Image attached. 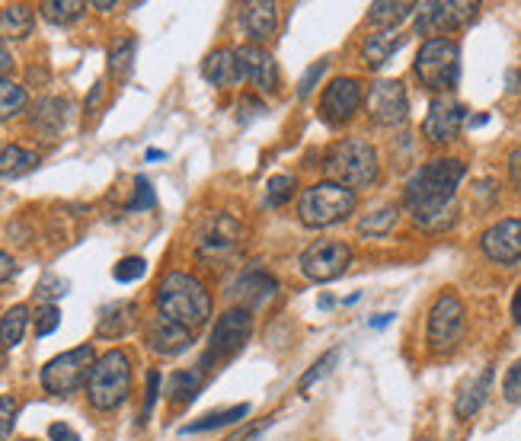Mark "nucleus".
I'll list each match as a JSON object with an SVG mask.
<instances>
[{"label":"nucleus","mask_w":521,"mask_h":441,"mask_svg":"<svg viewBox=\"0 0 521 441\" xmlns=\"http://www.w3.org/2000/svg\"><path fill=\"white\" fill-rule=\"evenodd\" d=\"M138 323V304L135 301H116L103 307L100 323H96V336L100 339H119L125 333H132Z\"/></svg>","instance_id":"21"},{"label":"nucleus","mask_w":521,"mask_h":441,"mask_svg":"<svg viewBox=\"0 0 521 441\" xmlns=\"http://www.w3.org/2000/svg\"><path fill=\"white\" fill-rule=\"evenodd\" d=\"M93 362H96V352H93L90 342L87 346L71 349V352H61L42 368V387L55 397H68L80 384H87Z\"/></svg>","instance_id":"7"},{"label":"nucleus","mask_w":521,"mask_h":441,"mask_svg":"<svg viewBox=\"0 0 521 441\" xmlns=\"http://www.w3.org/2000/svg\"><path fill=\"white\" fill-rule=\"evenodd\" d=\"M68 112H71V103L61 100V96H48V100H42L36 106V112H32V122H36V128H42L45 135H58L64 125H68Z\"/></svg>","instance_id":"26"},{"label":"nucleus","mask_w":521,"mask_h":441,"mask_svg":"<svg viewBox=\"0 0 521 441\" xmlns=\"http://www.w3.org/2000/svg\"><path fill=\"white\" fill-rule=\"evenodd\" d=\"M231 291H234V298L243 301V310H250V307H259V304H266L269 298H275L279 282H275L272 275L263 272V269H250V272L240 275Z\"/></svg>","instance_id":"19"},{"label":"nucleus","mask_w":521,"mask_h":441,"mask_svg":"<svg viewBox=\"0 0 521 441\" xmlns=\"http://www.w3.org/2000/svg\"><path fill=\"white\" fill-rule=\"evenodd\" d=\"M243 227L237 218L231 215H211L202 227H199V237H195V247L205 259H224L237 250Z\"/></svg>","instance_id":"14"},{"label":"nucleus","mask_w":521,"mask_h":441,"mask_svg":"<svg viewBox=\"0 0 521 441\" xmlns=\"http://www.w3.org/2000/svg\"><path fill=\"white\" fill-rule=\"evenodd\" d=\"M68 279H61V275H55V272H45L42 279H39V285H36V298L42 301V304H55L58 298H64V294H68Z\"/></svg>","instance_id":"37"},{"label":"nucleus","mask_w":521,"mask_h":441,"mask_svg":"<svg viewBox=\"0 0 521 441\" xmlns=\"http://www.w3.org/2000/svg\"><path fill=\"white\" fill-rule=\"evenodd\" d=\"M154 186L148 183L144 176L135 179V199L128 202V211H144V208H154Z\"/></svg>","instance_id":"40"},{"label":"nucleus","mask_w":521,"mask_h":441,"mask_svg":"<svg viewBox=\"0 0 521 441\" xmlns=\"http://www.w3.org/2000/svg\"><path fill=\"white\" fill-rule=\"evenodd\" d=\"M26 326H29V307L26 304H16L10 307L4 317H0V346L4 349H16L26 336Z\"/></svg>","instance_id":"28"},{"label":"nucleus","mask_w":521,"mask_h":441,"mask_svg":"<svg viewBox=\"0 0 521 441\" xmlns=\"http://www.w3.org/2000/svg\"><path fill=\"white\" fill-rule=\"evenodd\" d=\"M323 74H327V61H317L314 68L304 74L301 84H298V96H307V93H311V90L317 87V80H320Z\"/></svg>","instance_id":"44"},{"label":"nucleus","mask_w":521,"mask_h":441,"mask_svg":"<svg viewBox=\"0 0 521 441\" xmlns=\"http://www.w3.org/2000/svg\"><path fill=\"white\" fill-rule=\"evenodd\" d=\"M394 224H397V208L387 205V208L371 211V215H365L362 221H358V234H365V237H384Z\"/></svg>","instance_id":"35"},{"label":"nucleus","mask_w":521,"mask_h":441,"mask_svg":"<svg viewBox=\"0 0 521 441\" xmlns=\"http://www.w3.org/2000/svg\"><path fill=\"white\" fill-rule=\"evenodd\" d=\"M247 416H250V403H237V406H227V410L205 413L202 419L189 422V426H183V435H195V432H211V429H221V426H234V422L247 419Z\"/></svg>","instance_id":"27"},{"label":"nucleus","mask_w":521,"mask_h":441,"mask_svg":"<svg viewBox=\"0 0 521 441\" xmlns=\"http://www.w3.org/2000/svg\"><path fill=\"white\" fill-rule=\"evenodd\" d=\"M144 272H148V263H144L141 256H125L116 263V269H112V279L128 285V282H138Z\"/></svg>","instance_id":"38"},{"label":"nucleus","mask_w":521,"mask_h":441,"mask_svg":"<svg viewBox=\"0 0 521 441\" xmlns=\"http://www.w3.org/2000/svg\"><path fill=\"white\" fill-rule=\"evenodd\" d=\"M154 301H157V314L160 317H167V320H173L179 326H186L189 333L199 330V326H205L208 317H211V294H208V288L199 279L186 275V272L164 275L160 285H157Z\"/></svg>","instance_id":"2"},{"label":"nucleus","mask_w":521,"mask_h":441,"mask_svg":"<svg viewBox=\"0 0 521 441\" xmlns=\"http://www.w3.org/2000/svg\"><path fill=\"white\" fill-rule=\"evenodd\" d=\"M10 68H13V55H10V48H7L4 36H0V80H7Z\"/></svg>","instance_id":"49"},{"label":"nucleus","mask_w":521,"mask_h":441,"mask_svg":"<svg viewBox=\"0 0 521 441\" xmlns=\"http://www.w3.org/2000/svg\"><path fill=\"white\" fill-rule=\"evenodd\" d=\"M480 4L470 0H438V4H419L416 7V32L419 36H435L438 32H454L467 26L477 16Z\"/></svg>","instance_id":"9"},{"label":"nucleus","mask_w":521,"mask_h":441,"mask_svg":"<svg viewBox=\"0 0 521 441\" xmlns=\"http://www.w3.org/2000/svg\"><path fill=\"white\" fill-rule=\"evenodd\" d=\"M160 394V371H148V397H144V416H151Z\"/></svg>","instance_id":"46"},{"label":"nucleus","mask_w":521,"mask_h":441,"mask_svg":"<svg viewBox=\"0 0 521 441\" xmlns=\"http://www.w3.org/2000/svg\"><path fill=\"white\" fill-rule=\"evenodd\" d=\"M32 26H36V13L26 4H7L0 10V29L7 32L10 39H26Z\"/></svg>","instance_id":"29"},{"label":"nucleus","mask_w":521,"mask_h":441,"mask_svg":"<svg viewBox=\"0 0 521 441\" xmlns=\"http://www.w3.org/2000/svg\"><path fill=\"white\" fill-rule=\"evenodd\" d=\"M16 441H36V438H16Z\"/></svg>","instance_id":"57"},{"label":"nucleus","mask_w":521,"mask_h":441,"mask_svg":"<svg viewBox=\"0 0 521 441\" xmlns=\"http://www.w3.org/2000/svg\"><path fill=\"white\" fill-rule=\"evenodd\" d=\"M234 52L240 61V74L253 80L263 93H275V87H279V68H275L272 52H266L263 45H240Z\"/></svg>","instance_id":"17"},{"label":"nucleus","mask_w":521,"mask_h":441,"mask_svg":"<svg viewBox=\"0 0 521 441\" xmlns=\"http://www.w3.org/2000/svg\"><path fill=\"white\" fill-rule=\"evenodd\" d=\"M419 441H435V438H419Z\"/></svg>","instance_id":"58"},{"label":"nucleus","mask_w":521,"mask_h":441,"mask_svg":"<svg viewBox=\"0 0 521 441\" xmlns=\"http://www.w3.org/2000/svg\"><path fill=\"white\" fill-rule=\"evenodd\" d=\"M160 157H164V151H157V147H151V151H148V160H160Z\"/></svg>","instance_id":"55"},{"label":"nucleus","mask_w":521,"mask_h":441,"mask_svg":"<svg viewBox=\"0 0 521 441\" xmlns=\"http://www.w3.org/2000/svg\"><path fill=\"white\" fill-rule=\"evenodd\" d=\"M390 320H394V317H390V314H381L378 320H371V326H378V330H381V326H387Z\"/></svg>","instance_id":"53"},{"label":"nucleus","mask_w":521,"mask_h":441,"mask_svg":"<svg viewBox=\"0 0 521 441\" xmlns=\"http://www.w3.org/2000/svg\"><path fill=\"white\" fill-rule=\"evenodd\" d=\"M48 438L52 441H80V435L71 426H64V422H52V426H48Z\"/></svg>","instance_id":"47"},{"label":"nucleus","mask_w":521,"mask_h":441,"mask_svg":"<svg viewBox=\"0 0 521 441\" xmlns=\"http://www.w3.org/2000/svg\"><path fill=\"white\" fill-rule=\"evenodd\" d=\"M502 394H506L509 403H521V358L509 368L506 381H502Z\"/></svg>","instance_id":"41"},{"label":"nucleus","mask_w":521,"mask_h":441,"mask_svg":"<svg viewBox=\"0 0 521 441\" xmlns=\"http://www.w3.org/2000/svg\"><path fill=\"white\" fill-rule=\"evenodd\" d=\"M410 13H416L413 4H403V0H384V4H371L368 20L378 29H397Z\"/></svg>","instance_id":"30"},{"label":"nucleus","mask_w":521,"mask_h":441,"mask_svg":"<svg viewBox=\"0 0 521 441\" xmlns=\"http://www.w3.org/2000/svg\"><path fill=\"white\" fill-rule=\"evenodd\" d=\"M509 176H512V186L521 192V147L512 154V160H509Z\"/></svg>","instance_id":"50"},{"label":"nucleus","mask_w":521,"mask_h":441,"mask_svg":"<svg viewBox=\"0 0 521 441\" xmlns=\"http://www.w3.org/2000/svg\"><path fill=\"white\" fill-rule=\"evenodd\" d=\"M4 365H7V358H4V346H0V371H4Z\"/></svg>","instance_id":"56"},{"label":"nucleus","mask_w":521,"mask_h":441,"mask_svg":"<svg viewBox=\"0 0 521 441\" xmlns=\"http://www.w3.org/2000/svg\"><path fill=\"white\" fill-rule=\"evenodd\" d=\"M355 208V192L339 186V183H317L311 189H304L298 202V218L307 227H333L339 221H346Z\"/></svg>","instance_id":"6"},{"label":"nucleus","mask_w":521,"mask_h":441,"mask_svg":"<svg viewBox=\"0 0 521 441\" xmlns=\"http://www.w3.org/2000/svg\"><path fill=\"white\" fill-rule=\"evenodd\" d=\"M461 333H464V304L454 291H445L429 310V326H426L429 346L438 352L451 349L461 339Z\"/></svg>","instance_id":"11"},{"label":"nucleus","mask_w":521,"mask_h":441,"mask_svg":"<svg viewBox=\"0 0 521 441\" xmlns=\"http://www.w3.org/2000/svg\"><path fill=\"white\" fill-rule=\"evenodd\" d=\"M464 173L467 167L461 160L442 157L419 167L410 176L403 202L419 227H426V231H445V227L454 224V195H458Z\"/></svg>","instance_id":"1"},{"label":"nucleus","mask_w":521,"mask_h":441,"mask_svg":"<svg viewBox=\"0 0 521 441\" xmlns=\"http://www.w3.org/2000/svg\"><path fill=\"white\" fill-rule=\"evenodd\" d=\"M205 384V368H179L170 374V381H167V397L176 403V406H186L189 400L199 397V390Z\"/></svg>","instance_id":"25"},{"label":"nucleus","mask_w":521,"mask_h":441,"mask_svg":"<svg viewBox=\"0 0 521 441\" xmlns=\"http://www.w3.org/2000/svg\"><path fill=\"white\" fill-rule=\"evenodd\" d=\"M93 10H103V13H109V10H116V4H103V0H96V4H90Z\"/></svg>","instance_id":"52"},{"label":"nucleus","mask_w":521,"mask_h":441,"mask_svg":"<svg viewBox=\"0 0 521 441\" xmlns=\"http://www.w3.org/2000/svg\"><path fill=\"white\" fill-rule=\"evenodd\" d=\"M16 422V400L13 397H0V441H7Z\"/></svg>","instance_id":"42"},{"label":"nucleus","mask_w":521,"mask_h":441,"mask_svg":"<svg viewBox=\"0 0 521 441\" xmlns=\"http://www.w3.org/2000/svg\"><path fill=\"white\" fill-rule=\"evenodd\" d=\"M333 362H336V352H327V355H323V358H317V362H314V368L307 371L304 378H301V390H307V387H311V384H314L317 378H323V374H327V371L333 368Z\"/></svg>","instance_id":"43"},{"label":"nucleus","mask_w":521,"mask_h":441,"mask_svg":"<svg viewBox=\"0 0 521 441\" xmlns=\"http://www.w3.org/2000/svg\"><path fill=\"white\" fill-rule=\"evenodd\" d=\"M490 122V116H477V119H470V128H477V125H486Z\"/></svg>","instance_id":"54"},{"label":"nucleus","mask_w":521,"mask_h":441,"mask_svg":"<svg viewBox=\"0 0 521 441\" xmlns=\"http://www.w3.org/2000/svg\"><path fill=\"white\" fill-rule=\"evenodd\" d=\"M45 20H52L58 26H68L74 20H80L87 10V4H80V0H45V4L39 7Z\"/></svg>","instance_id":"32"},{"label":"nucleus","mask_w":521,"mask_h":441,"mask_svg":"<svg viewBox=\"0 0 521 441\" xmlns=\"http://www.w3.org/2000/svg\"><path fill=\"white\" fill-rule=\"evenodd\" d=\"M362 100V84L355 77H336L320 96V119L330 128L346 125L358 112V106H362Z\"/></svg>","instance_id":"13"},{"label":"nucleus","mask_w":521,"mask_h":441,"mask_svg":"<svg viewBox=\"0 0 521 441\" xmlns=\"http://www.w3.org/2000/svg\"><path fill=\"white\" fill-rule=\"evenodd\" d=\"M327 176L330 183L346 189H368L378 179V151L365 138H343L327 154Z\"/></svg>","instance_id":"5"},{"label":"nucleus","mask_w":521,"mask_h":441,"mask_svg":"<svg viewBox=\"0 0 521 441\" xmlns=\"http://www.w3.org/2000/svg\"><path fill=\"white\" fill-rule=\"evenodd\" d=\"M490 384H493V368H483L474 378H467L458 387V400H454V413L458 419H470L480 406L486 403V394H490Z\"/></svg>","instance_id":"23"},{"label":"nucleus","mask_w":521,"mask_h":441,"mask_svg":"<svg viewBox=\"0 0 521 441\" xmlns=\"http://www.w3.org/2000/svg\"><path fill=\"white\" fill-rule=\"evenodd\" d=\"M352 266V250L343 240H317L301 256V272L311 282H333Z\"/></svg>","instance_id":"10"},{"label":"nucleus","mask_w":521,"mask_h":441,"mask_svg":"<svg viewBox=\"0 0 521 441\" xmlns=\"http://www.w3.org/2000/svg\"><path fill=\"white\" fill-rule=\"evenodd\" d=\"M61 326V310L55 307V304H42L39 310H36V336L42 339V336H52L55 330Z\"/></svg>","instance_id":"39"},{"label":"nucleus","mask_w":521,"mask_h":441,"mask_svg":"<svg viewBox=\"0 0 521 441\" xmlns=\"http://www.w3.org/2000/svg\"><path fill=\"white\" fill-rule=\"evenodd\" d=\"M13 275H16V263H13V256H10V253H4V250H0V285H4V282H10Z\"/></svg>","instance_id":"48"},{"label":"nucleus","mask_w":521,"mask_h":441,"mask_svg":"<svg viewBox=\"0 0 521 441\" xmlns=\"http://www.w3.org/2000/svg\"><path fill=\"white\" fill-rule=\"evenodd\" d=\"M400 45H403V36L397 29H378V32H371V36L365 39L362 58H365L368 68H381V64H387L390 55H394Z\"/></svg>","instance_id":"24"},{"label":"nucleus","mask_w":521,"mask_h":441,"mask_svg":"<svg viewBox=\"0 0 521 441\" xmlns=\"http://www.w3.org/2000/svg\"><path fill=\"white\" fill-rule=\"evenodd\" d=\"M237 109H240V116H237L240 122H253V119L259 116V112H266V106L259 103L256 96H247V100H240V106H237Z\"/></svg>","instance_id":"45"},{"label":"nucleus","mask_w":521,"mask_h":441,"mask_svg":"<svg viewBox=\"0 0 521 441\" xmlns=\"http://www.w3.org/2000/svg\"><path fill=\"white\" fill-rule=\"evenodd\" d=\"M250 333H253L250 310H243V307L227 310V314L215 323V330H211L208 352L202 358V368L221 365V362H227V358H234L250 342Z\"/></svg>","instance_id":"8"},{"label":"nucleus","mask_w":521,"mask_h":441,"mask_svg":"<svg viewBox=\"0 0 521 441\" xmlns=\"http://www.w3.org/2000/svg\"><path fill=\"white\" fill-rule=\"evenodd\" d=\"M512 320H515V323H521V285H518L515 298H512Z\"/></svg>","instance_id":"51"},{"label":"nucleus","mask_w":521,"mask_h":441,"mask_svg":"<svg viewBox=\"0 0 521 441\" xmlns=\"http://www.w3.org/2000/svg\"><path fill=\"white\" fill-rule=\"evenodd\" d=\"M464 119H467L464 103L451 100V96H438V100L429 106L426 122H422V135H426L432 144H448L458 138Z\"/></svg>","instance_id":"15"},{"label":"nucleus","mask_w":521,"mask_h":441,"mask_svg":"<svg viewBox=\"0 0 521 441\" xmlns=\"http://www.w3.org/2000/svg\"><path fill=\"white\" fill-rule=\"evenodd\" d=\"M202 77L215 87H234L237 80H243L234 48H215V52L202 61Z\"/></svg>","instance_id":"22"},{"label":"nucleus","mask_w":521,"mask_h":441,"mask_svg":"<svg viewBox=\"0 0 521 441\" xmlns=\"http://www.w3.org/2000/svg\"><path fill=\"white\" fill-rule=\"evenodd\" d=\"M135 39L132 36H122L112 42L109 48V71L116 77H128V71H132V61H135Z\"/></svg>","instance_id":"33"},{"label":"nucleus","mask_w":521,"mask_h":441,"mask_svg":"<svg viewBox=\"0 0 521 441\" xmlns=\"http://www.w3.org/2000/svg\"><path fill=\"white\" fill-rule=\"evenodd\" d=\"M23 109H26V87L13 84V80H0V122L13 119Z\"/></svg>","instance_id":"34"},{"label":"nucleus","mask_w":521,"mask_h":441,"mask_svg":"<svg viewBox=\"0 0 521 441\" xmlns=\"http://www.w3.org/2000/svg\"><path fill=\"white\" fill-rule=\"evenodd\" d=\"M240 20H243V29L250 32L253 45L266 42L275 36V29H279V7L269 4V0H253V4L243 7Z\"/></svg>","instance_id":"20"},{"label":"nucleus","mask_w":521,"mask_h":441,"mask_svg":"<svg viewBox=\"0 0 521 441\" xmlns=\"http://www.w3.org/2000/svg\"><path fill=\"white\" fill-rule=\"evenodd\" d=\"M365 106H368V116L384 128H394L410 116V100H406V87L400 80H378V84L368 90Z\"/></svg>","instance_id":"12"},{"label":"nucleus","mask_w":521,"mask_h":441,"mask_svg":"<svg viewBox=\"0 0 521 441\" xmlns=\"http://www.w3.org/2000/svg\"><path fill=\"white\" fill-rule=\"evenodd\" d=\"M144 339H148V346L157 352V355H183L189 346H192V333L186 326H179L167 317H151L148 326H144Z\"/></svg>","instance_id":"18"},{"label":"nucleus","mask_w":521,"mask_h":441,"mask_svg":"<svg viewBox=\"0 0 521 441\" xmlns=\"http://www.w3.org/2000/svg\"><path fill=\"white\" fill-rule=\"evenodd\" d=\"M295 192H298L295 176H272L269 183H266V199H269V205H275V208L295 199Z\"/></svg>","instance_id":"36"},{"label":"nucleus","mask_w":521,"mask_h":441,"mask_svg":"<svg viewBox=\"0 0 521 441\" xmlns=\"http://www.w3.org/2000/svg\"><path fill=\"white\" fill-rule=\"evenodd\" d=\"M413 71L419 84L432 93H451L461 80V45L454 39H426L416 52Z\"/></svg>","instance_id":"4"},{"label":"nucleus","mask_w":521,"mask_h":441,"mask_svg":"<svg viewBox=\"0 0 521 441\" xmlns=\"http://www.w3.org/2000/svg\"><path fill=\"white\" fill-rule=\"evenodd\" d=\"M483 253L493 259V263L512 266L521 259V221L518 218H506L493 224L490 231L480 237Z\"/></svg>","instance_id":"16"},{"label":"nucleus","mask_w":521,"mask_h":441,"mask_svg":"<svg viewBox=\"0 0 521 441\" xmlns=\"http://www.w3.org/2000/svg\"><path fill=\"white\" fill-rule=\"evenodd\" d=\"M36 163H39V157L32 151H26L20 144H10L0 151V176H23L36 167Z\"/></svg>","instance_id":"31"},{"label":"nucleus","mask_w":521,"mask_h":441,"mask_svg":"<svg viewBox=\"0 0 521 441\" xmlns=\"http://www.w3.org/2000/svg\"><path fill=\"white\" fill-rule=\"evenodd\" d=\"M132 394V358L122 349H109L93 362V371L87 378V400L93 410L112 413Z\"/></svg>","instance_id":"3"}]
</instances>
